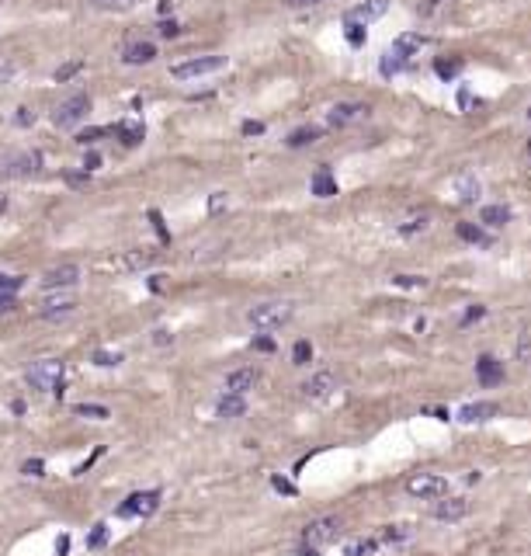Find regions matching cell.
<instances>
[{
    "label": "cell",
    "instance_id": "6da1fadb",
    "mask_svg": "<svg viewBox=\"0 0 531 556\" xmlns=\"http://www.w3.org/2000/svg\"><path fill=\"white\" fill-rule=\"evenodd\" d=\"M292 317H295V303H288V299L257 303V306H250V313H247L250 327H257V331H281L285 324H292Z\"/></svg>",
    "mask_w": 531,
    "mask_h": 556
},
{
    "label": "cell",
    "instance_id": "7a4b0ae2",
    "mask_svg": "<svg viewBox=\"0 0 531 556\" xmlns=\"http://www.w3.org/2000/svg\"><path fill=\"white\" fill-rule=\"evenodd\" d=\"M63 362L59 359H42V362H35L31 369L24 372V382L35 389V393H63Z\"/></svg>",
    "mask_w": 531,
    "mask_h": 556
},
{
    "label": "cell",
    "instance_id": "3957f363",
    "mask_svg": "<svg viewBox=\"0 0 531 556\" xmlns=\"http://www.w3.org/2000/svg\"><path fill=\"white\" fill-rule=\"evenodd\" d=\"M38 167H42V153L38 150H3L0 153V178L3 181L31 178Z\"/></svg>",
    "mask_w": 531,
    "mask_h": 556
},
{
    "label": "cell",
    "instance_id": "277c9868",
    "mask_svg": "<svg viewBox=\"0 0 531 556\" xmlns=\"http://www.w3.org/2000/svg\"><path fill=\"white\" fill-rule=\"evenodd\" d=\"M341 532H344V522H341L337 515L316 518V522H309V525L302 529V546H306V550L330 546V543H337V539H341Z\"/></svg>",
    "mask_w": 531,
    "mask_h": 556
},
{
    "label": "cell",
    "instance_id": "5b68a950",
    "mask_svg": "<svg viewBox=\"0 0 531 556\" xmlns=\"http://www.w3.org/2000/svg\"><path fill=\"white\" fill-rule=\"evenodd\" d=\"M90 111V97L87 94H70L66 101H59L56 104V111H52V125L56 129H73V125H80L84 118H87Z\"/></svg>",
    "mask_w": 531,
    "mask_h": 556
},
{
    "label": "cell",
    "instance_id": "8992f818",
    "mask_svg": "<svg viewBox=\"0 0 531 556\" xmlns=\"http://www.w3.org/2000/svg\"><path fill=\"white\" fill-rule=\"evenodd\" d=\"M226 67V56H194V60H184L171 67V77L174 81H194V77H205V74H219Z\"/></svg>",
    "mask_w": 531,
    "mask_h": 556
},
{
    "label": "cell",
    "instance_id": "52a82bcc",
    "mask_svg": "<svg viewBox=\"0 0 531 556\" xmlns=\"http://www.w3.org/2000/svg\"><path fill=\"white\" fill-rule=\"evenodd\" d=\"M157 508H160V490H139L118 504V518H150Z\"/></svg>",
    "mask_w": 531,
    "mask_h": 556
},
{
    "label": "cell",
    "instance_id": "ba28073f",
    "mask_svg": "<svg viewBox=\"0 0 531 556\" xmlns=\"http://www.w3.org/2000/svg\"><path fill=\"white\" fill-rule=\"evenodd\" d=\"M406 494H410V497H427V501H434V497H444V494H448V480L438 476V473H417V476L406 480Z\"/></svg>",
    "mask_w": 531,
    "mask_h": 556
},
{
    "label": "cell",
    "instance_id": "9c48e42d",
    "mask_svg": "<svg viewBox=\"0 0 531 556\" xmlns=\"http://www.w3.org/2000/svg\"><path fill=\"white\" fill-rule=\"evenodd\" d=\"M38 282H42V289H45V292L73 289V285L80 282V265H73V261H66V265H56V268H49V272L38 278Z\"/></svg>",
    "mask_w": 531,
    "mask_h": 556
},
{
    "label": "cell",
    "instance_id": "30bf717a",
    "mask_svg": "<svg viewBox=\"0 0 531 556\" xmlns=\"http://www.w3.org/2000/svg\"><path fill=\"white\" fill-rule=\"evenodd\" d=\"M364 115H368V104L344 101V104H334V108L327 111V125H330V129H344V125H351V122L364 118Z\"/></svg>",
    "mask_w": 531,
    "mask_h": 556
},
{
    "label": "cell",
    "instance_id": "8fae6325",
    "mask_svg": "<svg viewBox=\"0 0 531 556\" xmlns=\"http://www.w3.org/2000/svg\"><path fill=\"white\" fill-rule=\"evenodd\" d=\"M157 251H150V247H136V251H125L122 258H115V268L118 272H143V268H150V265H157Z\"/></svg>",
    "mask_w": 531,
    "mask_h": 556
},
{
    "label": "cell",
    "instance_id": "7c38bea8",
    "mask_svg": "<svg viewBox=\"0 0 531 556\" xmlns=\"http://www.w3.org/2000/svg\"><path fill=\"white\" fill-rule=\"evenodd\" d=\"M70 313H77V299H73V296H49V299L38 306V317H42V320H63V317H70Z\"/></svg>",
    "mask_w": 531,
    "mask_h": 556
},
{
    "label": "cell",
    "instance_id": "4fadbf2b",
    "mask_svg": "<svg viewBox=\"0 0 531 556\" xmlns=\"http://www.w3.org/2000/svg\"><path fill=\"white\" fill-rule=\"evenodd\" d=\"M261 382V369H254V366H243V369H233L226 375V393H247V389H254Z\"/></svg>",
    "mask_w": 531,
    "mask_h": 556
},
{
    "label": "cell",
    "instance_id": "5bb4252c",
    "mask_svg": "<svg viewBox=\"0 0 531 556\" xmlns=\"http://www.w3.org/2000/svg\"><path fill=\"white\" fill-rule=\"evenodd\" d=\"M157 60V46L153 42H129L125 49H122V63L125 67H146V63H153Z\"/></svg>",
    "mask_w": 531,
    "mask_h": 556
},
{
    "label": "cell",
    "instance_id": "9a60e30c",
    "mask_svg": "<svg viewBox=\"0 0 531 556\" xmlns=\"http://www.w3.org/2000/svg\"><path fill=\"white\" fill-rule=\"evenodd\" d=\"M334 389H337V375L330 369L316 372V375H309V379L302 382V393H306V396H330Z\"/></svg>",
    "mask_w": 531,
    "mask_h": 556
},
{
    "label": "cell",
    "instance_id": "2e32d148",
    "mask_svg": "<svg viewBox=\"0 0 531 556\" xmlns=\"http://www.w3.org/2000/svg\"><path fill=\"white\" fill-rule=\"evenodd\" d=\"M389 11V0H364V4H357L348 11V18L344 21H357V25H368V21H375V18H382Z\"/></svg>",
    "mask_w": 531,
    "mask_h": 556
},
{
    "label": "cell",
    "instance_id": "e0dca14e",
    "mask_svg": "<svg viewBox=\"0 0 531 556\" xmlns=\"http://www.w3.org/2000/svg\"><path fill=\"white\" fill-rule=\"evenodd\" d=\"M462 515H469V501H462V497H444L434 504V518L438 522H458Z\"/></svg>",
    "mask_w": 531,
    "mask_h": 556
},
{
    "label": "cell",
    "instance_id": "ac0fdd59",
    "mask_svg": "<svg viewBox=\"0 0 531 556\" xmlns=\"http://www.w3.org/2000/svg\"><path fill=\"white\" fill-rule=\"evenodd\" d=\"M476 375H479L483 386H500V382H504V366H500L493 355H483V359L476 362Z\"/></svg>",
    "mask_w": 531,
    "mask_h": 556
},
{
    "label": "cell",
    "instance_id": "d6986e66",
    "mask_svg": "<svg viewBox=\"0 0 531 556\" xmlns=\"http://www.w3.org/2000/svg\"><path fill=\"white\" fill-rule=\"evenodd\" d=\"M493 414H497V403L479 400V403H465V407L458 410V421H465V424H479V421H490Z\"/></svg>",
    "mask_w": 531,
    "mask_h": 556
},
{
    "label": "cell",
    "instance_id": "ffe728a7",
    "mask_svg": "<svg viewBox=\"0 0 531 556\" xmlns=\"http://www.w3.org/2000/svg\"><path fill=\"white\" fill-rule=\"evenodd\" d=\"M215 414L219 417H243L247 414V400L240 393H222L219 403H215Z\"/></svg>",
    "mask_w": 531,
    "mask_h": 556
},
{
    "label": "cell",
    "instance_id": "44dd1931",
    "mask_svg": "<svg viewBox=\"0 0 531 556\" xmlns=\"http://www.w3.org/2000/svg\"><path fill=\"white\" fill-rule=\"evenodd\" d=\"M115 132H118V139H122L125 146H136V143H143V136H146L143 122H136V118H125V122H118V125H115Z\"/></svg>",
    "mask_w": 531,
    "mask_h": 556
},
{
    "label": "cell",
    "instance_id": "7402d4cb",
    "mask_svg": "<svg viewBox=\"0 0 531 556\" xmlns=\"http://www.w3.org/2000/svg\"><path fill=\"white\" fill-rule=\"evenodd\" d=\"M320 136H323V129H320V125H302V129H292L285 143H288L292 150H299V146H309V143H316Z\"/></svg>",
    "mask_w": 531,
    "mask_h": 556
},
{
    "label": "cell",
    "instance_id": "603a6c76",
    "mask_svg": "<svg viewBox=\"0 0 531 556\" xmlns=\"http://www.w3.org/2000/svg\"><path fill=\"white\" fill-rule=\"evenodd\" d=\"M313 195H316V198H334V195H337V181H334V174H330L327 167L313 174Z\"/></svg>",
    "mask_w": 531,
    "mask_h": 556
},
{
    "label": "cell",
    "instance_id": "cb8c5ba5",
    "mask_svg": "<svg viewBox=\"0 0 531 556\" xmlns=\"http://www.w3.org/2000/svg\"><path fill=\"white\" fill-rule=\"evenodd\" d=\"M420 46H424V39H420V35H399V39L392 42V53H396V56H403V60H410Z\"/></svg>",
    "mask_w": 531,
    "mask_h": 556
},
{
    "label": "cell",
    "instance_id": "d4e9b609",
    "mask_svg": "<svg viewBox=\"0 0 531 556\" xmlns=\"http://www.w3.org/2000/svg\"><path fill=\"white\" fill-rule=\"evenodd\" d=\"M483 223L486 226H507L511 223V209L507 205H483Z\"/></svg>",
    "mask_w": 531,
    "mask_h": 556
},
{
    "label": "cell",
    "instance_id": "484cf974",
    "mask_svg": "<svg viewBox=\"0 0 531 556\" xmlns=\"http://www.w3.org/2000/svg\"><path fill=\"white\" fill-rule=\"evenodd\" d=\"M455 233H458V240H465V244H490V237H486L476 223H458Z\"/></svg>",
    "mask_w": 531,
    "mask_h": 556
},
{
    "label": "cell",
    "instance_id": "4316f807",
    "mask_svg": "<svg viewBox=\"0 0 531 556\" xmlns=\"http://www.w3.org/2000/svg\"><path fill=\"white\" fill-rule=\"evenodd\" d=\"M455 188H458V198H462V202H476V198H479V181H476L472 174H462V178L455 181Z\"/></svg>",
    "mask_w": 531,
    "mask_h": 556
},
{
    "label": "cell",
    "instance_id": "83f0119b",
    "mask_svg": "<svg viewBox=\"0 0 531 556\" xmlns=\"http://www.w3.org/2000/svg\"><path fill=\"white\" fill-rule=\"evenodd\" d=\"M378 550V539H351L344 546V556H375Z\"/></svg>",
    "mask_w": 531,
    "mask_h": 556
},
{
    "label": "cell",
    "instance_id": "f1b7e54d",
    "mask_svg": "<svg viewBox=\"0 0 531 556\" xmlns=\"http://www.w3.org/2000/svg\"><path fill=\"white\" fill-rule=\"evenodd\" d=\"M413 532H410V525H385L382 532H378V543H406Z\"/></svg>",
    "mask_w": 531,
    "mask_h": 556
},
{
    "label": "cell",
    "instance_id": "f546056e",
    "mask_svg": "<svg viewBox=\"0 0 531 556\" xmlns=\"http://www.w3.org/2000/svg\"><path fill=\"white\" fill-rule=\"evenodd\" d=\"M73 414H77V417H94V421H108V417H111V410L101 407V403H77Z\"/></svg>",
    "mask_w": 531,
    "mask_h": 556
},
{
    "label": "cell",
    "instance_id": "4dcf8cb0",
    "mask_svg": "<svg viewBox=\"0 0 531 556\" xmlns=\"http://www.w3.org/2000/svg\"><path fill=\"white\" fill-rule=\"evenodd\" d=\"M406 63H410V60H403V56H396V53L389 49V53L382 56V67H378V70H382V77H392V74L406 70Z\"/></svg>",
    "mask_w": 531,
    "mask_h": 556
},
{
    "label": "cell",
    "instance_id": "1f68e13d",
    "mask_svg": "<svg viewBox=\"0 0 531 556\" xmlns=\"http://www.w3.org/2000/svg\"><path fill=\"white\" fill-rule=\"evenodd\" d=\"M458 70H462V60H458V56H455V60H438V63H434V74H438L441 81H455Z\"/></svg>",
    "mask_w": 531,
    "mask_h": 556
},
{
    "label": "cell",
    "instance_id": "d6a6232c",
    "mask_svg": "<svg viewBox=\"0 0 531 556\" xmlns=\"http://www.w3.org/2000/svg\"><path fill=\"white\" fill-rule=\"evenodd\" d=\"M80 70H84V60H70V63H63L52 77H56V84H66V81H70V77H77Z\"/></svg>",
    "mask_w": 531,
    "mask_h": 556
},
{
    "label": "cell",
    "instance_id": "836d02e7",
    "mask_svg": "<svg viewBox=\"0 0 531 556\" xmlns=\"http://www.w3.org/2000/svg\"><path fill=\"white\" fill-rule=\"evenodd\" d=\"M87 4L97 11H132L139 0H87Z\"/></svg>",
    "mask_w": 531,
    "mask_h": 556
},
{
    "label": "cell",
    "instance_id": "e575fe53",
    "mask_svg": "<svg viewBox=\"0 0 531 556\" xmlns=\"http://www.w3.org/2000/svg\"><path fill=\"white\" fill-rule=\"evenodd\" d=\"M292 362H295V366H309V362H313V345H309V341H295Z\"/></svg>",
    "mask_w": 531,
    "mask_h": 556
},
{
    "label": "cell",
    "instance_id": "d590c367",
    "mask_svg": "<svg viewBox=\"0 0 531 556\" xmlns=\"http://www.w3.org/2000/svg\"><path fill=\"white\" fill-rule=\"evenodd\" d=\"M108 132H111L108 125H90V129H84V132L77 136V143H80V146H94V143H97L101 136H108Z\"/></svg>",
    "mask_w": 531,
    "mask_h": 556
},
{
    "label": "cell",
    "instance_id": "8d00e7d4",
    "mask_svg": "<svg viewBox=\"0 0 531 556\" xmlns=\"http://www.w3.org/2000/svg\"><path fill=\"white\" fill-rule=\"evenodd\" d=\"M104 543H108V525H104V522H97V525H94V532L87 536V550H101Z\"/></svg>",
    "mask_w": 531,
    "mask_h": 556
},
{
    "label": "cell",
    "instance_id": "74e56055",
    "mask_svg": "<svg viewBox=\"0 0 531 556\" xmlns=\"http://www.w3.org/2000/svg\"><path fill=\"white\" fill-rule=\"evenodd\" d=\"M118 362H122L118 352H94V366H101V369H111V366H118Z\"/></svg>",
    "mask_w": 531,
    "mask_h": 556
},
{
    "label": "cell",
    "instance_id": "f35d334b",
    "mask_svg": "<svg viewBox=\"0 0 531 556\" xmlns=\"http://www.w3.org/2000/svg\"><path fill=\"white\" fill-rule=\"evenodd\" d=\"M150 223H153V230H157V237H160V240L167 244V240H171V230L164 226V216H160L157 209H150Z\"/></svg>",
    "mask_w": 531,
    "mask_h": 556
},
{
    "label": "cell",
    "instance_id": "ab89813d",
    "mask_svg": "<svg viewBox=\"0 0 531 556\" xmlns=\"http://www.w3.org/2000/svg\"><path fill=\"white\" fill-rule=\"evenodd\" d=\"M348 25V42L351 46H364V25H357V21H344Z\"/></svg>",
    "mask_w": 531,
    "mask_h": 556
},
{
    "label": "cell",
    "instance_id": "60d3db41",
    "mask_svg": "<svg viewBox=\"0 0 531 556\" xmlns=\"http://www.w3.org/2000/svg\"><path fill=\"white\" fill-rule=\"evenodd\" d=\"M24 285V275H0V292H17Z\"/></svg>",
    "mask_w": 531,
    "mask_h": 556
},
{
    "label": "cell",
    "instance_id": "b9f144b4",
    "mask_svg": "<svg viewBox=\"0 0 531 556\" xmlns=\"http://www.w3.org/2000/svg\"><path fill=\"white\" fill-rule=\"evenodd\" d=\"M14 125H21V129L35 125V111H31V108H17V115H14Z\"/></svg>",
    "mask_w": 531,
    "mask_h": 556
},
{
    "label": "cell",
    "instance_id": "7bdbcfd3",
    "mask_svg": "<svg viewBox=\"0 0 531 556\" xmlns=\"http://www.w3.org/2000/svg\"><path fill=\"white\" fill-rule=\"evenodd\" d=\"M157 32H160L164 39H177V35H180V25L171 18V21H160V25H157Z\"/></svg>",
    "mask_w": 531,
    "mask_h": 556
},
{
    "label": "cell",
    "instance_id": "ee69618b",
    "mask_svg": "<svg viewBox=\"0 0 531 556\" xmlns=\"http://www.w3.org/2000/svg\"><path fill=\"white\" fill-rule=\"evenodd\" d=\"M14 310H17L14 292H0V317H3V313H14Z\"/></svg>",
    "mask_w": 531,
    "mask_h": 556
},
{
    "label": "cell",
    "instance_id": "f6af8a7d",
    "mask_svg": "<svg viewBox=\"0 0 531 556\" xmlns=\"http://www.w3.org/2000/svg\"><path fill=\"white\" fill-rule=\"evenodd\" d=\"M42 469H45L42 459H28V463L21 466V473H24V476H42Z\"/></svg>",
    "mask_w": 531,
    "mask_h": 556
},
{
    "label": "cell",
    "instance_id": "bcb514c9",
    "mask_svg": "<svg viewBox=\"0 0 531 556\" xmlns=\"http://www.w3.org/2000/svg\"><path fill=\"white\" fill-rule=\"evenodd\" d=\"M424 226H427V219H413V223H403V226H399V233H403V237H410V233H417V230H424Z\"/></svg>",
    "mask_w": 531,
    "mask_h": 556
},
{
    "label": "cell",
    "instance_id": "7dc6e473",
    "mask_svg": "<svg viewBox=\"0 0 531 556\" xmlns=\"http://www.w3.org/2000/svg\"><path fill=\"white\" fill-rule=\"evenodd\" d=\"M271 487H274L278 494H295V487H292L288 480H281V476H271Z\"/></svg>",
    "mask_w": 531,
    "mask_h": 556
},
{
    "label": "cell",
    "instance_id": "c3c4849f",
    "mask_svg": "<svg viewBox=\"0 0 531 556\" xmlns=\"http://www.w3.org/2000/svg\"><path fill=\"white\" fill-rule=\"evenodd\" d=\"M458 104H462V108H479L483 101H479V97H472L469 91H458Z\"/></svg>",
    "mask_w": 531,
    "mask_h": 556
},
{
    "label": "cell",
    "instance_id": "681fc988",
    "mask_svg": "<svg viewBox=\"0 0 531 556\" xmlns=\"http://www.w3.org/2000/svg\"><path fill=\"white\" fill-rule=\"evenodd\" d=\"M285 7H295V11H302V7H316V4H327V0H281Z\"/></svg>",
    "mask_w": 531,
    "mask_h": 556
},
{
    "label": "cell",
    "instance_id": "f907efd6",
    "mask_svg": "<svg viewBox=\"0 0 531 556\" xmlns=\"http://www.w3.org/2000/svg\"><path fill=\"white\" fill-rule=\"evenodd\" d=\"M264 132V122H243V136H261Z\"/></svg>",
    "mask_w": 531,
    "mask_h": 556
},
{
    "label": "cell",
    "instance_id": "816d5d0a",
    "mask_svg": "<svg viewBox=\"0 0 531 556\" xmlns=\"http://www.w3.org/2000/svg\"><path fill=\"white\" fill-rule=\"evenodd\" d=\"M483 313H486V310H483V306H469V313H465V317H462V324H476V320H479V317H483Z\"/></svg>",
    "mask_w": 531,
    "mask_h": 556
},
{
    "label": "cell",
    "instance_id": "f5cc1de1",
    "mask_svg": "<svg viewBox=\"0 0 531 556\" xmlns=\"http://www.w3.org/2000/svg\"><path fill=\"white\" fill-rule=\"evenodd\" d=\"M254 348H257V352H267V355H271V352H274V341H271V338H254Z\"/></svg>",
    "mask_w": 531,
    "mask_h": 556
},
{
    "label": "cell",
    "instance_id": "db71d44e",
    "mask_svg": "<svg viewBox=\"0 0 531 556\" xmlns=\"http://www.w3.org/2000/svg\"><path fill=\"white\" fill-rule=\"evenodd\" d=\"M97 167H101V157H97V153H87V157H84V171H97Z\"/></svg>",
    "mask_w": 531,
    "mask_h": 556
},
{
    "label": "cell",
    "instance_id": "11a10c76",
    "mask_svg": "<svg viewBox=\"0 0 531 556\" xmlns=\"http://www.w3.org/2000/svg\"><path fill=\"white\" fill-rule=\"evenodd\" d=\"M392 282L396 285H424V278H417V275H396Z\"/></svg>",
    "mask_w": 531,
    "mask_h": 556
},
{
    "label": "cell",
    "instance_id": "9f6ffc18",
    "mask_svg": "<svg viewBox=\"0 0 531 556\" xmlns=\"http://www.w3.org/2000/svg\"><path fill=\"white\" fill-rule=\"evenodd\" d=\"M66 181H70L73 188H80V185H87V181H90V174H87V171H84V174H66Z\"/></svg>",
    "mask_w": 531,
    "mask_h": 556
},
{
    "label": "cell",
    "instance_id": "6f0895ef",
    "mask_svg": "<svg viewBox=\"0 0 531 556\" xmlns=\"http://www.w3.org/2000/svg\"><path fill=\"white\" fill-rule=\"evenodd\" d=\"M153 341H157V345H171V341H174V334H167V331H153Z\"/></svg>",
    "mask_w": 531,
    "mask_h": 556
},
{
    "label": "cell",
    "instance_id": "680465c9",
    "mask_svg": "<svg viewBox=\"0 0 531 556\" xmlns=\"http://www.w3.org/2000/svg\"><path fill=\"white\" fill-rule=\"evenodd\" d=\"M444 0H424L420 4V14H434V7H441Z\"/></svg>",
    "mask_w": 531,
    "mask_h": 556
},
{
    "label": "cell",
    "instance_id": "91938a15",
    "mask_svg": "<svg viewBox=\"0 0 531 556\" xmlns=\"http://www.w3.org/2000/svg\"><path fill=\"white\" fill-rule=\"evenodd\" d=\"M66 550H70V539H66V536H63V539H59V543H56V553H59V556H66Z\"/></svg>",
    "mask_w": 531,
    "mask_h": 556
},
{
    "label": "cell",
    "instance_id": "94428289",
    "mask_svg": "<svg viewBox=\"0 0 531 556\" xmlns=\"http://www.w3.org/2000/svg\"><path fill=\"white\" fill-rule=\"evenodd\" d=\"M222 202H226V198H222V195H215V198L208 202V209H212V212H219V209H222Z\"/></svg>",
    "mask_w": 531,
    "mask_h": 556
},
{
    "label": "cell",
    "instance_id": "6125c7cd",
    "mask_svg": "<svg viewBox=\"0 0 531 556\" xmlns=\"http://www.w3.org/2000/svg\"><path fill=\"white\" fill-rule=\"evenodd\" d=\"M150 289H153V292H160V289H164V282H160V275H153V278H150Z\"/></svg>",
    "mask_w": 531,
    "mask_h": 556
},
{
    "label": "cell",
    "instance_id": "be15d7a7",
    "mask_svg": "<svg viewBox=\"0 0 531 556\" xmlns=\"http://www.w3.org/2000/svg\"><path fill=\"white\" fill-rule=\"evenodd\" d=\"M167 11H174V0H160V14H167Z\"/></svg>",
    "mask_w": 531,
    "mask_h": 556
},
{
    "label": "cell",
    "instance_id": "e7e4bbea",
    "mask_svg": "<svg viewBox=\"0 0 531 556\" xmlns=\"http://www.w3.org/2000/svg\"><path fill=\"white\" fill-rule=\"evenodd\" d=\"M528 150H531V143H528Z\"/></svg>",
    "mask_w": 531,
    "mask_h": 556
}]
</instances>
